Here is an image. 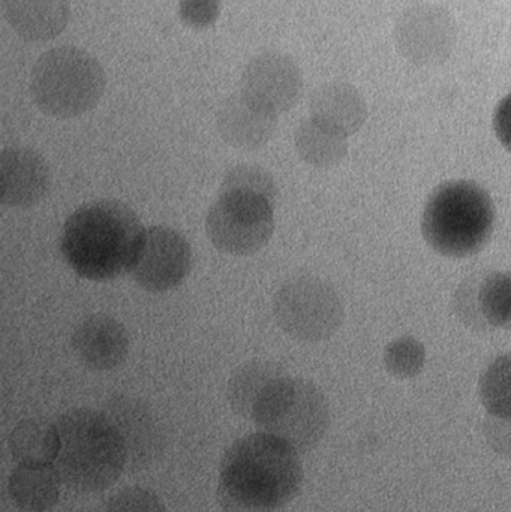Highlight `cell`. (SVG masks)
I'll return each instance as SVG.
<instances>
[{
    "label": "cell",
    "instance_id": "19",
    "mask_svg": "<svg viewBox=\"0 0 511 512\" xmlns=\"http://www.w3.org/2000/svg\"><path fill=\"white\" fill-rule=\"evenodd\" d=\"M284 376L287 372L281 364L273 361L254 360L237 367L227 385V399L234 414L252 421L255 408L264 394Z\"/></svg>",
    "mask_w": 511,
    "mask_h": 512
},
{
    "label": "cell",
    "instance_id": "18",
    "mask_svg": "<svg viewBox=\"0 0 511 512\" xmlns=\"http://www.w3.org/2000/svg\"><path fill=\"white\" fill-rule=\"evenodd\" d=\"M60 484L54 465H18L9 475V496L21 511L47 512L59 502Z\"/></svg>",
    "mask_w": 511,
    "mask_h": 512
},
{
    "label": "cell",
    "instance_id": "13",
    "mask_svg": "<svg viewBox=\"0 0 511 512\" xmlns=\"http://www.w3.org/2000/svg\"><path fill=\"white\" fill-rule=\"evenodd\" d=\"M47 161L35 150L11 147L0 153V203L12 209H30L50 191Z\"/></svg>",
    "mask_w": 511,
    "mask_h": 512
},
{
    "label": "cell",
    "instance_id": "2",
    "mask_svg": "<svg viewBox=\"0 0 511 512\" xmlns=\"http://www.w3.org/2000/svg\"><path fill=\"white\" fill-rule=\"evenodd\" d=\"M144 231L137 213L122 201H90L66 219L60 252L78 276L107 282L131 271Z\"/></svg>",
    "mask_w": 511,
    "mask_h": 512
},
{
    "label": "cell",
    "instance_id": "10",
    "mask_svg": "<svg viewBox=\"0 0 511 512\" xmlns=\"http://www.w3.org/2000/svg\"><path fill=\"white\" fill-rule=\"evenodd\" d=\"M192 268V249L174 228L150 227L144 231L132 265V279L149 292H165L185 282Z\"/></svg>",
    "mask_w": 511,
    "mask_h": 512
},
{
    "label": "cell",
    "instance_id": "4",
    "mask_svg": "<svg viewBox=\"0 0 511 512\" xmlns=\"http://www.w3.org/2000/svg\"><path fill=\"white\" fill-rule=\"evenodd\" d=\"M495 228V204L482 186L471 180H450L426 201L422 233L437 254L470 258L482 252Z\"/></svg>",
    "mask_w": 511,
    "mask_h": 512
},
{
    "label": "cell",
    "instance_id": "5",
    "mask_svg": "<svg viewBox=\"0 0 511 512\" xmlns=\"http://www.w3.org/2000/svg\"><path fill=\"white\" fill-rule=\"evenodd\" d=\"M101 63L77 47L53 48L39 56L30 74V92L39 110L57 119H74L96 107L105 92Z\"/></svg>",
    "mask_w": 511,
    "mask_h": 512
},
{
    "label": "cell",
    "instance_id": "26",
    "mask_svg": "<svg viewBox=\"0 0 511 512\" xmlns=\"http://www.w3.org/2000/svg\"><path fill=\"white\" fill-rule=\"evenodd\" d=\"M105 512H168L164 501L144 487H126L114 493L105 505Z\"/></svg>",
    "mask_w": 511,
    "mask_h": 512
},
{
    "label": "cell",
    "instance_id": "12",
    "mask_svg": "<svg viewBox=\"0 0 511 512\" xmlns=\"http://www.w3.org/2000/svg\"><path fill=\"white\" fill-rule=\"evenodd\" d=\"M240 92L279 116L302 99L303 74L293 57L266 51L246 65Z\"/></svg>",
    "mask_w": 511,
    "mask_h": 512
},
{
    "label": "cell",
    "instance_id": "21",
    "mask_svg": "<svg viewBox=\"0 0 511 512\" xmlns=\"http://www.w3.org/2000/svg\"><path fill=\"white\" fill-rule=\"evenodd\" d=\"M297 153L306 164L315 168H332L341 164L348 155L347 137L306 119L294 134Z\"/></svg>",
    "mask_w": 511,
    "mask_h": 512
},
{
    "label": "cell",
    "instance_id": "6",
    "mask_svg": "<svg viewBox=\"0 0 511 512\" xmlns=\"http://www.w3.org/2000/svg\"><path fill=\"white\" fill-rule=\"evenodd\" d=\"M252 423L261 432L281 438L300 454L309 453L329 430L330 406L326 394L314 382L287 375L264 394Z\"/></svg>",
    "mask_w": 511,
    "mask_h": 512
},
{
    "label": "cell",
    "instance_id": "14",
    "mask_svg": "<svg viewBox=\"0 0 511 512\" xmlns=\"http://www.w3.org/2000/svg\"><path fill=\"white\" fill-rule=\"evenodd\" d=\"M75 357L87 369L110 372L125 363L129 354L128 330L122 322L104 313L84 318L71 339Z\"/></svg>",
    "mask_w": 511,
    "mask_h": 512
},
{
    "label": "cell",
    "instance_id": "25",
    "mask_svg": "<svg viewBox=\"0 0 511 512\" xmlns=\"http://www.w3.org/2000/svg\"><path fill=\"white\" fill-rule=\"evenodd\" d=\"M233 191L252 192L267 198L270 203L276 200L278 194L275 179L270 171L260 165L249 164L236 165L225 174L219 194Z\"/></svg>",
    "mask_w": 511,
    "mask_h": 512
},
{
    "label": "cell",
    "instance_id": "28",
    "mask_svg": "<svg viewBox=\"0 0 511 512\" xmlns=\"http://www.w3.org/2000/svg\"><path fill=\"white\" fill-rule=\"evenodd\" d=\"M221 8V0H180V20L192 29H206L218 20Z\"/></svg>",
    "mask_w": 511,
    "mask_h": 512
},
{
    "label": "cell",
    "instance_id": "24",
    "mask_svg": "<svg viewBox=\"0 0 511 512\" xmlns=\"http://www.w3.org/2000/svg\"><path fill=\"white\" fill-rule=\"evenodd\" d=\"M383 361L393 378H416L425 369V345L413 336L398 337L384 349Z\"/></svg>",
    "mask_w": 511,
    "mask_h": 512
},
{
    "label": "cell",
    "instance_id": "29",
    "mask_svg": "<svg viewBox=\"0 0 511 512\" xmlns=\"http://www.w3.org/2000/svg\"><path fill=\"white\" fill-rule=\"evenodd\" d=\"M486 445L497 456L511 459V418H498L489 415L482 426Z\"/></svg>",
    "mask_w": 511,
    "mask_h": 512
},
{
    "label": "cell",
    "instance_id": "27",
    "mask_svg": "<svg viewBox=\"0 0 511 512\" xmlns=\"http://www.w3.org/2000/svg\"><path fill=\"white\" fill-rule=\"evenodd\" d=\"M480 280L476 276L465 279L455 295L456 313L470 330H486L489 327L483 318L479 303Z\"/></svg>",
    "mask_w": 511,
    "mask_h": 512
},
{
    "label": "cell",
    "instance_id": "30",
    "mask_svg": "<svg viewBox=\"0 0 511 512\" xmlns=\"http://www.w3.org/2000/svg\"><path fill=\"white\" fill-rule=\"evenodd\" d=\"M494 131L500 143L511 152V93L495 108Z\"/></svg>",
    "mask_w": 511,
    "mask_h": 512
},
{
    "label": "cell",
    "instance_id": "8",
    "mask_svg": "<svg viewBox=\"0 0 511 512\" xmlns=\"http://www.w3.org/2000/svg\"><path fill=\"white\" fill-rule=\"evenodd\" d=\"M275 231L273 203L252 192L219 194L206 216V233L216 249L228 255L257 254Z\"/></svg>",
    "mask_w": 511,
    "mask_h": 512
},
{
    "label": "cell",
    "instance_id": "22",
    "mask_svg": "<svg viewBox=\"0 0 511 512\" xmlns=\"http://www.w3.org/2000/svg\"><path fill=\"white\" fill-rule=\"evenodd\" d=\"M479 396L489 415L511 418V354L495 358L483 370Z\"/></svg>",
    "mask_w": 511,
    "mask_h": 512
},
{
    "label": "cell",
    "instance_id": "16",
    "mask_svg": "<svg viewBox=\"0 0 511 512\" xmlns=\"http://www.w3.org/2000/svg\"><path fill=\"white\" fill-rule=\"evenodd\" d=\"M311 119L344 137L356 134L368 120V105L350 83L332 81L318 87L309 102Z\"/></svg>",
    "mask_w": 511,
    "mask_h": 512
},
{
    "label": "cell",
    "instance_id": "9",
    "mask_svg": "<svg viewBox=\"0 0 511 512\" xmlns=\"http://www.w3.org/2000/svg\"><path fill=\"white\" fill-rule=\"evenodd\" d=\"M395 45L411 65H443L458 42V24L449 9L423 3L411 6L396 21Z\"/></svg>",
    "mask_w": 511,
    "mask_h": 512
},
{
    "label": "cell",
    "instance_id": "3",
    "mask_svg": "<svg viewBox=\"0 0 511 512\" xmlns=\"http://www.w3.org/2000/svg\"><path fill=\"white\" fill-rule=\"evenodd\" d=\"M60 438L54 468L62 483L81 493L104 492L126 469L122 438L102 411L75 408L56 420Z\"/></svg>",
    "mask_w": 511,
    "mask_h": 512
},
{
    "label": "cell",
    "instance_id": "11",
    "mask_svg": "<svg viewBox=\"0 0 511 512\" xmlns=\"http://www.w3.org/2000/svg\"><path fill=\"white\" fill-rule=\"evenodd\" d=\"M102 412L122 438L129 471H143L162 459L167 450V435L146 402L131 396H114L107 400Z\"/></svg>",
    "mask_w": 511,
    "mask_h": 512
},
{
    "label": "cell",
    "instance_id": "23",
    "mask_svg": "<svg viewBox=\"0 0 511 512\" xmlns=\"http://www.w3.org/2000/svg\"><path fill=\"white\" fill-rule=\"evenodd\" d=\"M479 303L489 327L511 330V271H494L483 277Z\"/></svg>",
    "mask_w": 511,
    "mask_h": 512
},
{
    "label": "cell",
    "instance_id": "17",
    "mask_svg": "<svg viewBox=\"0 0 511 512\" xmlns=\"http://www.w3.org/2000/svg\"><path fill=\"white\" fill-rule=\"evenodd\" d=\"M3 14L20 38L45 42L59 36L68 26V0H3Z\"/></svg>",
    "mask_w": 511,
    "mask_h": 512
},
{
    "label": "cell",
    "instance_id": "20",
    "mask_svg": "<svg viewBox=\"0 0 511 512\" xmlns=\"http://www.w3.org/2000/svg\"><path fill=\"white\" fill-rule=\"evenodd\" d=\"M8 445L18 465H54L60 450L56 423L42 418L21 421L9 435Z\"/></svg>",
    "mask_w": 511,
    "mask_h": 512
},
{
    "label": "cell",
    "instance_id": "7",
    "mask_svg": "<svg viewBox=\"0 0 511 512\" xmlns=\"http://www.w3.org/2000/svg\"><path fill=\"white\" fill-rule=\"evenodd\" d=\"M273 313L284 333L299 342L332 339L344 324L345 307L338 289L321 277H294L273 298Z\"/></svg>",
    "mask_w": 511,
    "mask_h": 512
},
{
    "label": "cell",
    "instance_id": "1",
    "mask_svg": "<svg viewBox=\"0 0 511 512\" xmlns=\"http://www.w3.org/2000/svg\"><path fill=\"white\" fill-rule=\"evenodd\" d=\"M303 480L299 451L270 433L257 432L225 451L216 496L224 512H275L299 496Z\"/></svg>",
    "mask_w": 511,
    "mask_h": 512
},
{
    "label": "cell",
    "instance_id": "15",
    "mask_svg": "<svg viewBox=\"0 0 511 512\" xmlns=\"http://www.w3.org/2000/svg\"><path fill=\"white\" fill-rule=\"evenodd\" d=\"M216 128L228 146L239 150L261 149L278 128V114L267 110L243 92L224 99L216 113Z\"/></svg>",
    "mask_w": 511,
    "mask_h": 512
}]
</instances>
